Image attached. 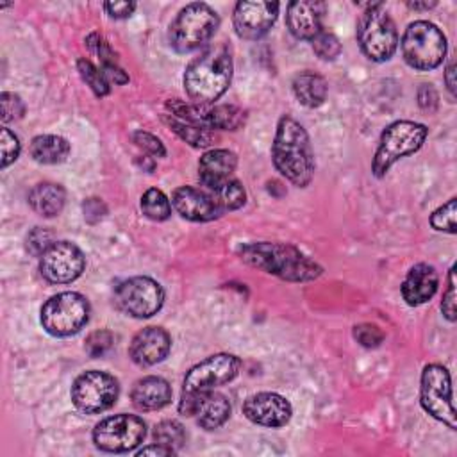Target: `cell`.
<instances>
[{
    "mask_svg": "<svg viewBox=\"0 0 457 457\" xmlns=\"http://www.w3.org/2000/svg\"><path fill=\"white\" fill-rule=\"evenodd\" d=\"M73 405L86 414H98L112 407L120 395L118 380L105 371L89 370L80 373L71 386Z\"/></svg>",
    "mask_w": 457,
    "mask_h": 457,
    "instance_id": "obj_11",
    "label": "cell"
},
{
    "mask_svg": "<svg viewBox=\"0 0 457 457\" xmlns=\"http://www.w3.org/2000/svg\"><path fill=\"white\" fill-rule=\"evenodd\" d=\"M327 5L318 0H295L287 4L286 25L296 39L312 41L321 30Z\"/></svg>",
    "mask_w": 457,
    "mask_h": 457,
    "instance_id": "obj_19",
    "label": "cell"
},
{
    "mask_svg": "<svg viewBox=\"0 0 457 457\" xmlns=\"http://www.w3.org/2000/svg\"><path fill=\"white\" fill-rule=\"evenodd\" d=\"M114 343V336L112 332L105 330V328H100V330H95L91 332L87 337H86V352L89 353V357H100L104 355Z\"/></svg>",
    "mask_w": 457,
    "mask_h": 457,
    "instance_id": "obj_38",
    "label": "cell"
},
{
    "mask_svg": "<svg viewBox=\"0 0 457 457\" xmlns=\"http://www.w3.org/2000/svg\"><path fill=\"white\" fill-rule=\"evenodd\" d=\"M104 9L111 18L123 20V18H129L134 12L136 2H105Z\"/></svg>",
    "mask_w": 457,
    "mask_h": 457,
    "instance_id": "obj_45",
    "label": "cell"
},
{
    "mask_svg": "<svg viewBox=\"0 0 457 457\" xmlns=\"http://www.w3.org/2000/svg\"><path fill=\"white\" fill-rule=\"evenodd\" d=\"M86 268L82 250L71 241H54L39 257V273L50 284H70Z\"/></svg>",
    "mask_w": 457,
    "mask_h": 457,
    "instance_id": "obj_15",
    "label": "cell"
},
{
    "mask_svg": "<svg viewBox=\"0 0 457 457\" xmlns=\"http://www.w3.org/2000/svg\"><path fill=\"white\" fill-rule=\"evenodd\" d=\"M168 111L171 116L204 127V129H218V130H237L246 121V112L237 105H204V104H187L182 100H170L166 102Z\"/></svg>",
    "mask_w": 457,
    "mask_h": 457,
    "instance_id": "obj_13",
    "label": "cell"
},
{
    "mask_svg": "<svg viewBox=\"0 0 457 457\" xmlns=\"http://www.w3.org/2000/svg\"><path fill=\"white\" fill-rule=\"evenodd\" d=\"M445 82H446V89L453 98L455 96V62L453 61H450L445 70Z\"/></svg>",
    "mask_w": 457,
    "mask_h": 457,
    "instance_id": "obj_47",
    "label": "cell"
},
{
    "mask_svg": "<svg viewBox=\"0 0 457 457\" xmlns=\"http://www.w3.org/2000/svg\"><path fill=\"white\" fill-rule=\"evenodd\" d=\"M311 43L314 54L323 61H334L341 54V43L337 36L328 30H321Z\"/></svg>",
    "mask_w": 457,
    "mask_h": 457,
    "instance_id": "obj_35",
    "label": "cell"
},
{
    "mask_svg": "<svg viewBox=\"0 0 457 457\" xmlns=\"http://www.w3.org/2000/svg\"><path fill=\"white\" fill-rule=\"evenodd\" d=\"M175 453H177L175 450H171V448H168V446H164V445H159V443H154V445L145 446V448H141V450H137V452H136V455H137V457H143V455L164 457V455H175Z\"/></svg>",
    "mask_w": 457,
    "mask_h": 457,
    "instance_id": "obj_46",
    "label": "cell"
},
{
    "mask_svg": "<svg viewBox=\"0 0 457 457\" xmlns=\"http://www.w3.org/2000/svg\"><path fill=\"white\" fill-rule=\"evenodd\" d=\"M171 205L184 220L189 221H212L221 216L212 196L193 186L177 187L171 195Z\"/></svg>",
    "mask_w": 457,
    "mask_h": 457,
    "instance_id": "obj_20",
    "label": "cell"
},
{
    "mask_svg": "<svg viewBox=\"0 0 457 457\" xmlns=\"http://www.w3.org/2000/svg\"><path fill=\"white\" fill-rule=\"evenodd\" d=\"M27 200L34 212H37L43 218H54L64 207L66 191L61 184L39 182L29 191Z\"/></svg>",
    "mask_w": 457,
    "mask_h": 457,
    "instance_id": "obj_25",
    "label": "cell"
},
{
    "mask_svg": "<svg viewBox=\"0 0 457 457\" xmlns=\"http://www.w3.org/2000/svg\"><path fill=\"white\" fill-rule=\"evenodd\" d=\"M420 403L432 418L445 423L450 430L457 428L452 396V378L441 364H427L421 371Z\"/></svg>",
    "mask_w": 457,
    "mask_h": 457,
    "instance_id": "obj_9",
    "label": "cell"
},
{
    "mask_svg": "<svg viewBox=\"0 0 457 457\" xmlns=\"http://www.w3.org/2000/svg\"><path fill=\"white\" fill-rule=\"evenodd\" d=\"M243 262L287 282H309L323 273V268L289 243L253 241L237 248Z\"/></svg>",
    "mask_w": 457,
    "mask_h": 457,
    "instance_id": "obj_1",
    "label": "cell"
},
{
    "mask_svg": "<svg viewBox=\"0 0 457 457\" xmlns=\"http://www.w3.org/2000/svg\"><path fill=\"white\" fill-rule=\"evenodd\" d=\"M428 136V129L423 123L411 120H398L387 125L378 141V148L371 161V171L377 179H382L389 168L402 157L418 152Z\"/></svg>",
    "mask_w": 457,
    "mask_h": 457,
    "instance_id": "obj_6",
    "label": "cell"
},
{
    "mask_svg": "<svg viewBox=\"0 0 457 457\" xmlns=\"http://www.w3.org/2000/svg\"><path fill=\"white\" fill-rule=\"evenodd\" d=\"M162 120L180 139H184L186 143H189L195 148H207L216 139V136L209 129H204V127L182 121V120H179V118H175L171 114H164Z\"/></svg>",
    "mask_w": 457,
    "mask_h": 457,
    "instance_id": "obj_29",
    "label": "cell"
},
{
    "mask_svg": "<svg viewBox=\"0 0 457 457\" xmlns=\"http://www.w3.org/2000/svg\"><path fill=\"white\" fill-rule=\"evenodd\" d=\"M82 211H84V218L89 223H96L100 221L105 214H107V207L100 198H87L82 204Z\"/></svg>",
    "mask_w": 457,
    "mask_h": 457,
    "instance_id": "obj_44",
    "label": "cell"
},
{
    "mask_svg": "<svg viewBox=\"0 0 457 457\" xmlns=\"http://www.w3.org/2000/svg\"><path fill=\"white\" fill-rule=\"evenodd\" d=\"M30 157L39 164H59L70 155V143L62 136L39 134L30 141Z\"/></svg>",
    "mask_w": 457,
    "mask_h": 457,
    "instance_id": "obj_27",
    "label": "cell"
},
{
    "mask_svg": "<svg viewBox=\"0 0 457 457\" xmlns=\"http://www.w3.org/2000/svg\"><path fill=\"white\" fill-rule=\"evenodd\" d=\"M418 104L427 112H436L439 105V95L432 84H421L418 87Z\"/></svg>",
    "mask_w": 457,
    "mask_h": 457,
    "instance_id": "obj_43",
    "label": "cell"
},
{
    "mask_svg": "<svg viewBox=\"0 0 457 457\" xmlns=\"http://www.w3.org/2000/svg\"><path fill=\"white\" fill-rule=\"evenodd\" d=\"M218 27V12L204 2H193L182 7L170 23L168 41L177 52L189 54L209 43Z\"/></svg>",
    "mask_w": 457,
    "mask_h": 457,
    "instance_id": "obj_4",
    "label": "cell"
},
{
    "mask_svg": "<svg viewBox=\"0 0 457 457\" xmlns=\"http://www.w3.org/2000/svg\"><path fill=\"white\" fill-rule=\"evenodd\" d=\"M139 205H141L143 214L154 221H164L171 216V204H170L168 196L157 187L146 189L141 196Z\"/></svg>",
    "mask_w": 457,
    "mask_h": 457,
    "instance_id": "obj_31",
    "label": "cell"
},
{
    "mask_svg": "<svg viewBox=\"0 0 457 457\" xmlns=\"http://www.w3.org/2000/svg\"><path fill=\"white\" fill-rule=\"evenodd\" d=\"M114 303L127 316L143 320L157 314L164 303L162 286L150 277H130L114 289Z\"/></svg>",
    "mask_w": 457,
    "mask_h": 457,
    "instance_id": "obj_10",
    "label": "cell"
},
{
    "mask_svg": "<svg viewBox=\"0 0 457 457\" xmlns=\"http://www.w3.org/2000/svg\"><path fill=\"white\" fill-rule=\"evenodd\" d=\"M130 400L139 411H159L171 402V386L157 375H146L134 382Z\"/></svg>",
    "mask_w": 457,
    "mask_h": 457,
    "instance_id": "obj_23",
    "label": "cell"
},
{
    "mask_svg": "<svg viewBox=\"0 0 457 457\" xmlns=\"http://www.w3.org/2000/svg\"><path fill=\"white\" fill-rule=\"evenodd\" d=\"M0 105H2V121L4 123L20 120L25 114V104L16 93L4 91L0 96Z\"/></svg>",
    "mask_w": 457,
    "mask_h": 457,
    "instance_id": "obj_39",
    "label": "cell"
},
{
    "mask_svg": "<svg viewBox=\"0 0 457 457\" xmlns=\"http://www.w3.org/2000/svg\"><path fill=\"white\" fill-rule=\"evenodd\" d=\"M271 161L277 171L293 186L305 187L314 177V152L307 130L291 116L284 114L277 123L271 145Z\"/></svg>",
    "mask_w": 457,
    "mask_h": 457,
    "instance_id": "obj_2",
    "label": "cell"
},
{
    "mask_svg": "<svg viewBox=\"0 0 457 457\" xmlns=\"http://www.w3.org/2000/svg\"><path fill=\"white\" fill-rule=\"evenodd\" d=\"M52 237H54V234L46 227H34L25 237V248L30 255L41 257L45 253V250L54 243Z\"/></svg>",
    "mask_w": 457,
    "mask_h": 457,
    "instance_id": "obj_36",
    "label": "cell"
},
{
    "mask_svg": "<svg viewBox=\"0 0 457 457\" xmlns=\"http://www.w3.org/2000/svg\"><path fill=\"white\" fill-rule=\"evenodd\" d=\"M77 71L79 75L82 77V80L91 87V91L102 98V96H107L109 91H111V82L107 80V77L104 75V71L100 68H96L91 61L80 57L77 61Z\"/></svg>",
    "mask_w": 457,
    "mask_h": 457,
    "instance_id": "obj_32",
    "label": "cell"
},
{
    "mask_svg": "<svg viewBox=\"0 0 457 457\" xmlns=\"http://www.w3.org/2000/svg\"><path fill=\"white\" fill-rule=\"evenodd\" d=\"M446 54V37L441 29L427 20L407 25L402 36L403 61L420 71L437 68Z\"/></svg>",
    "mask_w": 457,
    "mask_h": 457,
    "instance_id": "obj_7",
    "label": "cell"
},
{
    "mask_svg": "<svg viewBox=\"0 0 457 457\" xmlns=\"http://www.w3.org/2000/svg\"><path fill=\"white\" fill-rule=\"evenodd\" d=\"M237 166V157L227 148H212L205 152L198 161V177L200 182L211 191L221 182L232 179V173Z\"/></svg>",
    "mask_w": 457,
    "mask_h": 457,
    "instance_id": "obj_22",
    "label": "cell"
},
{
    "mask_svg": "<svg viewBox=\"0 0 457 457\" xmlns=\"http://www.w3.org/2000/svg\"><path fill=\"white\" fill-rule=\"evenodd\" d=\"M154 439L177 452L186 443V428L175 420H162L154 428Z\"/></svg>",
    "mask_w": 457,
    "mask_h": 457,
    "instance_id": "obj_33",
    "label": "cell"
},
{
    "mask_svg": "<svg viewBox=\"0 0 457 457\" xmlns=\"http://www.w3.org/2000/svg\"><path fill=\"white\" fill-rule=\"evenodd\" d=\"M437 284L439 275L436 268L428 262H418L407 271L402 282V296L411 307L427 303L436 295Z\"/></svg>",
    "mask_w": 457,
    "mask_h": 457,
    "instance_id": "obj_21",
    "label": "cell"
},
{
    "mask_svg": "<svg viewBox=\"0 0 457 457\" xmlns=\"http://www.w3.org/2000/svg\"><path fill=\"white\" fill-rule=\"evenodd\" d=\"M0 150H2V168H7L11 162H14L21 150V143L18 136L7 127L0 129Z\"/></svg>",
    "mask_w": 457,
    "mask_h": 457,
    "instance_id": "obj_37",
    "label": "cell"
},
{
    "mask_svg": "<svg viewBox=\"0 0 457 457\" xmlns=\"http://www.w3.org/2000/svg\"><path fill=\"white\" fill-rule=\"evenodd\" d=\"M209 195L212 196V200L216 202V205L220 207L221 212L236 211V209L243 207L246 202V191L237 179H228V180L221 182L220 186L211 189Z\"/></svg>",
    "mask_w": 457,
    "mask_h": 457,
    "instance_id": "obj_30",
    "label": "cell"
},
{
    "mask_svg": "<svg viewBox=\"0 0 457 457\" xmlns=\"http://www.w3.org/2000/svg\"><path fill=\"white\" fill-rule=\"evenodd\" d=\"M146 437V423L136 414H114L93 430V443L96 448L111 453H123L137 448Z\"/></svg>",
    "mask_w": 457,
    "mask_h": 457,
    "instance_id": "obj_12",
    "label": "cell"
},
{
    "mask_svg": "<svg viewBox=\"0 0 457 457\" xmlns=\"http://www.w3.org/2000/svg\"><path fill=\"white\" fill-rule=\"evenodd\" d=\"M134 143L143 148L145 152H148L150 155L154 157H164L166 155V148L164 145L161 143V139L150 132H145V130H136L134 136H132Z\"/></svg>",
    "mask_w": 457,
    "mask_h": 457,
    "instance_id": "obj_41",
    "label": "cell"
},
{
    "mask_svg": "<svg viewBox=\"0 0 457 457\" xmlns=\"http://www.w3.org/2000/svg\"><path fill=\"white\" fill-rule=\"evenodd\" d=\"M89 302L84 295L64 291L50 296L41 307V325L55 337L77 334L89 321Z\"/></svg>",
    "mask_w": 457,
    "mask_h": 457,
    "instance_id": "obj_8",
    "label": "cell"
},
{
    "mask_svg": "<svg viewBox=\"0 0 457 457\" xmlns=\"http://www.w3.org/2000/svg\"><path fill=\"white\" fill-rule=\"evenodd\" d=\"M171 348V337L162 327L141 328L129 345V357L141 368L164 361Z\"/></svg>",
    "mask_w": 457,
    "mask_h": 457,
    "instance_id": "obj_18",
    "label": "cell"
},
{
    "mask_svg": "<svg viewBox=\"0 0 457 457\" xmlns=\"http://www.w3.org/2000/svg\"><path fill=\"white\" fill-rule=\"evenodd\" d=\"M243 414L255 425L278 428L289 423L293 416V407L282 395L262 391L245 400Z\"/></svg>",
    "mask_w": 457,
    "mask_h": 457,
    "instance_id": "obj_17",
    "label": "cell"
},
{
    "mask_svg": "<svg viewBox=\"0 0 457 457\" xmlns=\"http://www.w3.org/2000/svg\"><path fill=\"white\" fill-rule=\"evenodd\" d=\"M364 7L357 21V43L370 61H389L398 46L396 25L382 2L366 4Z\"/></svg>",
    "mask_w": 457,
    "mask_h": 457,
    "instance_id": "obj_5",
    "label": "cell"
},
{
    "mask_svg": "<svg viewBox=\"0 0 457 457\" xmlns=\"http://www.w3.org/2000/svg\"><path fill=\"white\" fill-rule=\"evenodd\" d=\"M230 402L225 395L212 391L200 393L198 405H196V423L205 430H214L221 427L230 418Z\"/></svg>",
    "mask_w": 457,
    "mask_h": 457,
    "instance_id": "obj_24",
    "label": "cell"
},
{
    "mask_svg": "<svg viewBox=\"0 0 457 457\" xmlns=\"http://www.w3.org/2000/svg\"><path fill=\"white\" fill-rule=\"evenodd\" d=\"M86 45L100 59V70L104 71V75L107 77L109 82H114V84L129 82V75L118 66L116 54L111 48V45L104 39V36H100L98 32H91L86 37Z\"/></svg>",
    "mask_w": 457,
    "mask_h": 457,
    "instance_id": "obj_28",
    "label": "cell"
},
{
    "mask_svg": "<svg viewBox=\"0 0 457 457\" xmlns=\"http://www.w3.org/2000/svg\"><path fill=\"white\" fill-rule=\"evenodd\" d=\"M441 311L448 321H455V264L448 271V286L443 293Z\"/></svg>",
    "mask_w": 457,
    "mask_h": 457,
    "instance_id": "obj_42",
    "label": "cell"
},
{
    "mask_svg": "<svg viewBox=\"0 0 457 457\" xmlns=\"http://www.w3.org/2000/svg\"><path fill=\"white\" fill-rule=\"evenodd\" d=\"M353 337L364 348H377L384 341V332L373 323H361L353 327Z\"/></svg>",
    "mask_w": 457,
    "mask_h": 457,
    "instance_id": "obj_40",
    "label": "cell"
},
{
    "mask_svg": "<svg viewBox=\"0 0 457 457\" xmlns=\"http://www.w3.org/2000/svg\"><path fill=\"white\" fill-rule=\"evenodd\" d=\"M241 370L239 357L232 353H214L195 364L184 377V393H205L232 382Z\"/></svg>",
    "mask_w": 457,
    "mask_h": 457,
    "instance_id": "obj_14",
    "label": "cell"
},
{
    "mask_svg": "<svg viewBox=\"0 0 457 457\" xmlns=\"http://www.w3.org/2000/svg\"><path fill=\"white\" fill-rule=\"evenodd\" d=\"M409 9H414V11H427V9H432L437 5V2H407L405 4Z\"/></svg>",
    "mask_w": 457,
    "mask_h": 457,
    "instance_id": "obj_48",
    "label": "cell"
},
{
    "mask_svg": "<svg viewBox=\"0 0 457 457\" xmlns=\"http://www.w3.org/2000/svg\"><path fill=\"white\" fill-rule=\"evenodd\" d=\"M291 87H293V95L296 96V100L309 109L320 107L325 102L327 89H328L327 80L321 75L309 71V70L296 73Z\"/></svg>",
    "mask_w": 457,
    "mask_h": 457,
    "instance_id": "obj_26",
    "label": "cell"
},
{
    "mask_svg": "<svg viewBox=\"0 0 457 457\" xmlns=\"http://www.w3.org/2000/svg\"><path fill=\"white\" fill-rule=\"evenodd\" d=\"M278 9H280L278 2H264V0L237 2L232 14L236 34L246 41L261 39L273 27L278 16Z\"/></svg>",
    "mask_w": 457,
    "mask_h": 457,
    "instance_id": "obj_16",
    "label": "cell"
},
{
    "mask_svg": "<svg viewBox=\"0 0 457 457\" xmlns=\"http://www.w3.org/2000/svg\"><path fill=\"white\" fill-rule=\"evenodd\" d=\"M232 54L225 43L205 48L193 59L184 73V89L193 104L209 105L218 100L232 80Z\"/></svg>",
    "mask_w": 457,
    "mask_h": 457,
    "instance_id": "obj_3",
    "label": "cell"
},
{
    "mask_svg": "<svg viewBox=\"0 0 457 457\" xmlns=\"http://www.w3.org/2000/svg\"><path fill=\"white\" fill-rule=\"evenodd\" d=\"M455 204H457V200L452 196L446 204H443L441 207H437V209L430 214V225H432L436 230L448 232V234H455V230H457Z\"/></svg>",
    "mask_w": 457,
    "mask_h": 457,
    "instance_id": "obj_34",
    "label": "cell"
}]
</instances>
